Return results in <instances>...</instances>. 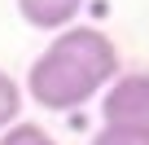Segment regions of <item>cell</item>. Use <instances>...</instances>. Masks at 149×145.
Returning a JSON list of instances; mask_svg holds the SVG:
<instances>
[{"label":"cell","mask_w":149,"mask_h":145,"mask_svg":"<svg viewBox=\"0 0 149 145\" xmlns=\"http://www.w3.org/2000/svg\"><path fill=\"white\" fill-rule=\"evenodd\" d=\"M114 79H118L114 40L101 27H66L31 62L22 97H31V106H40V110L66 114V110L97 101Z\"/></svg>","instance_id":"6da1fadb"},{"label":"cell","mask_w":149,"mask_h":145,"mask_svg":"<svg viewBox=\"0 0 149 145\" xmlns=\"http://www.w3.org/2000/svg\"><path fill=\"white\" fill-rule=\"evenodd\" d=\"M101 123L127 127V132H136V136L149 141V70L118 75L101 92Z\"/></svg>","instance_id":"7a4b0ae2"},{"label":"cell","mask_w":149,"mask_h":145,"mask_svg":"<svg viewBox=\"0 0 149 145\" xmlns=\"http://www.w3.org/2000/svg\"><path fill=\"white\" fill-rule=\"evenodd\" d=\"M18 13L26 27L57 35V31L74 27V18L84 13V0H18Z\"/></svg>","instance_id":"3957f363"},{"label":"cell","mask_w":149,"mask_h":145,"mask_svg":"<svg viewBox=\"0 0 149 145\" xmlns=\"http://www.w3.org/2000/svg\"><path fill=\"white\" fill-rule=\"evenodd\" d=\"M22 84L9 75V70H0V132H9L18 119H22Z\"/></svg>","instance_id":"277c9868"},{"label":"cell","mask_w":149,"mask_h":145,"mask_svg":"<svg viewBox=\"0 0 149 145\" xmlns=\"http://www.w3.org/2000/svg\"><path fill=\"white\" fill-rule=\"evenodd\" d=\"M0 145H61L44 123H26V119H18L9 132H0Z\"/></svg>","instance_id":"5b68a950"},{"label":"cell","mask_w":149,"mask_h":145,"mask_svg":"<svg viewBox=\"0 0 149 145\" xmlns=\"http://www.w3.org/2000/svg\"><path fill=\"white\" fill-rule=\"evenodd\" d=\"M88 145H149V141L136 136V132H127V127H110V123H101V132H97Z\"/></svg>","instance_id":"8992f818"}]
</instances>
